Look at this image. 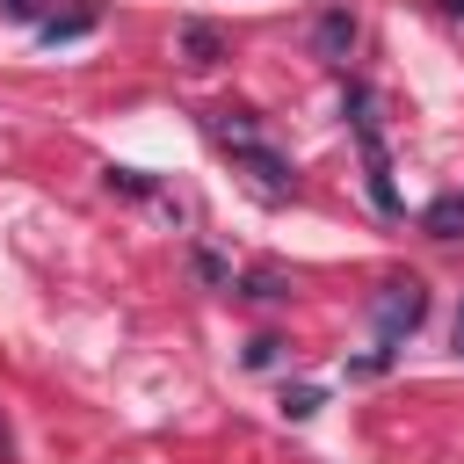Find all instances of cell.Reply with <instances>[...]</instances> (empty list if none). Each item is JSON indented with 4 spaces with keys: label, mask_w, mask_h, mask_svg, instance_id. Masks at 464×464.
<instances>
[{
    "label": "cell",
    "mask_w": 464,
    "mask_h": 464,
    "mask_svg": "<svg viewBox=\"0 0 464 464\" xmlns=\"http://www.w3.org/2000/svg\"><path fill=\"white\" fill-rule=\"evenodd\" d=\"M348 130H355V145H362V174H370V203L377 210H399V188H392V160H384V138H377V123H370V94L362 87H348Z\"/></svg>",
    "instance_id": "cell-1"
},
{
    "label": "cell",
    "mask_w": 464,
    "mask_h": 464,
    "mask_svg": "<svg viewBox=\"0 0 464 464\" xmlns=\"http://www.w3.org/2000/svg\"><path fill=\"white\" fill-rule=\"evenodd\" d=\"M420 319H428V290H420L413 276H392V283L370 297V326H377V341H384V348H392V341H406Z\"/></svg>",
    "instance_id": "cell-2"
},
{
    "label": "cell",
    "mask_w": 464,
    "mask_h": 464,
    "mask_svg": "<svg viewBox=\"0 0 464 464\" xmlns=\"http://www.w3.org/2000/svg\"><path fill=\"white\" fill-rule=\"evenodd\" d=\"M232 160L246 167V181H254V196H261V203H290V196H297V174H290V160H283V152L246 145V152H232Z\"/></svg>",
    "instance_id": "cell-3"
},
{
    "label": "cell",
    "mask_w": 464,
    "mask_h": 464,
    "mask_svg": "<svg viewBox=\"0 0 464 464\" xmlns=\"http://www.w3.org/2000/svg\"><path fill=\"white\" fill-rule=\"evenodd\" d=\"M348 51H355V14H348V7H319V22H312V58L341 65Z\"/></svg>",
    "instance_id": "cell-4"
},
{
    "label": "cell",
    "mask_w": 464,
    "mask_h": 464,
    "mask_svg": "<svg viewBox=\"0 0 464 464\" xmlns=\"http://www.w3.org/2000/svg\"><path fill=\"white\" fill-rule=\"evenodd\" d=\"M181 58L203 72V65H218L225 58V36H218V22H181Z\"/></svg>",
    "instance_id": "cell-5"
},
{
    "label": "cell",
    "mask_w": 464,
    "mask_h": 464,
    "mask_svg": "<svg viewBox=\"0 0 464 464\" xmlns=\"http://www.w3.org/2000/svg\"><path fill=\"white\" fill-rule=\"evenodd\" d=\"M203 130H210L218 145H232V152L261 145V138H254V123H246V109H210V116H203Z\"/></svg>",
    "instance_id": "cell-6"
},
{
    "label": "cell",
    "mask_w": 464,
    "mask_h": 464,
    "mask_svg": "<svg viewBox=\"0 0 464 464\" xmlns=\"http://www.w3.org/2000/svg\"><path fill=\"white\" fill-rule=\"evenodd\" d=\"M435 239H464V196H435L428 203V218H420Z\"/></svg>",
    "instance_id": "cell-7"
},
{
    "label": "cell",
    "mask_w": 464,
    "mask_h": 464,
    "mask_svg": "<svg viewBox=\"0 0 464 464\" xmlns=\"http://www.w3.org/2000/svg\"><path fill=\"white\" fill-rule=\"evenodd\" d=\"M239 297H254V304H276V297H290V283H283V268H254V276L239 283Z\"/></svg>",
    "instance_id": "cell-8"
},
{
    "label": "cell",
    "mask_w": 464,
    "mask_h": 464,
    "mask_svg": "<svg viewBox=\"0 0 464 464\" xmlns=\"http://www.w3.org/2000/svg\"><path fill=\"white\" fill-rule=\"evenodd\" d=\"M87 29H94V14H51L36 36H44V44H72V36H87Z\"/></svg>",
    "instance_id": "cell-9"
},
{
    "label": "cell",
    "mask_w": 464,
    "mask_h": 464,
    "mask_svg": "<svg viewBox=\"0 0 464 464\" xmlns=\"http://www.w3.org/2000/svg\"><path fill=\"white\" fill-rule=\"evenodd\" d=\"M102 181L123 188V196H152V174H138V167H102Z\"/></svg>",
    "instance_id": "cell-10"
},
{
    "label": "cell",
    "mask_w": 464,
    "mask_h": 464,
    "mask_svg": "<svg viewBox=\"0 0 464 464\" xmlns=\"http://www.w3.org/2000/svg\"><path fill=\"white\" fill-rule=\"evenodd\" d=\"M283 413H290V420H312V413H319V384H297V392H283Z\"/></svg>",
    "instance_id": "cell-11"
},
{
    "label": "cell",
    "mask_w": 464,
    "mask_h": 464,
    "mask_svg": "<svg viewBox=\"0 0 464 464\" xmlns=\"http://www.w3.org/2000/svg\"><path fill=\"white\" fill-rule=\"evenodd\" d=\"M196 283H210V290H232V268H225L218 254H196Z\"/></svg>",
    "instance_id": "cell-12"
},
{
    "label": "cell",
    "mask_w": 464,
    "mask_h": 464,
    "mask_svg": "<svg viewBox=\"0 0 464 464\" xmlns=\"http://www.w3.org/2000/svg\"><path fill=\"white\" fill-rule=\"evenodd\" d=\"M276 348H283V341H276V334H261V341H246V362H254V370H268V362H276Z\"/></svg>",
    "instance_id": "cell-13"
},
{
    "label": "cell",
    "mask_w": 464,
    "mask_h": 464,
    "mask_svg": "<svg viewBox=\"0 0 464 464\" xmlns=\"http://www.w3.org/2000/svg\"><path fill=\"white\" fill-rule=\"evenodd\" d=\"M0 7H7L14 22H36V29H44V0H0Z\"/></svg>",
    "instance_id": "cell-14"
},
{
    "label": "cell",
    "mask_w": 464,
    "mask_h": 464,
    "mask_svg": "<svg viewBox=\"0 0 464 464\" xmlns=\"http://www.w3.org/2000/svg\"><path fill=\"white\" fill-rule=\"evenodd\" d=\"M435 7H442V14H457V22H464V0H435Z\"/></svg>",
    "instance_id": "cell-15"
},
{
    "label": "cell",
    "mask_w": 464,
    "mask_h": 464,
    "mask_svg": "<svg viewBox=\"0 0 464 464\" xmlns=\"http://www.w3.org/2000/svg\"><path fill=\"white\" fill-rule=\"evenodd\" d=\"M457 348H464V304H457Z\"/></svg>",
    "instance_id": "cell-16"
},
{
    "label": "cell",
    "mask_w": 464,
    "mask_h": 464,
    "mask_svg": "<svg viewBox=\"0 0 464 464\" xmlns=\"http://www.w3.org/2000/svg\"><path fill=\"white\" fill-rule=\"evenodd\" d=\"M0 457H7V428H0Z\"/></svg>",
    "instance_id": "cell-17"
}]
</instances>
